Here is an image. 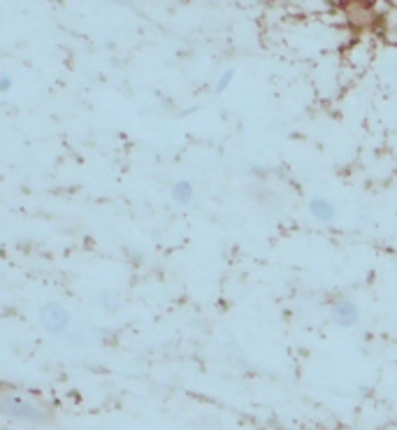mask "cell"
<instances>
[{"label": "cell", "mask_w": 397, "mask_h": 430, "mask_svg": "<svg viewBox=\"0 0 397 430\" xmlns=\"http://www.w3.org/2000/svg\"><path fill=\"white\" fill-rule=\"evenodd\" d=\"M332 321L339 328H353L360 321V309H358V305L351 298L339 296L332 303Z\"/></svg>", "instance_id": "3957f363"}, {"label": "cell", "mask_w": 397, "mask_h": 430, "mask_svg": "<svg viewBox=\"0 0 397 430\" xmlns=\"http://www.w3.org/2000/svg\"><path fill=\"white\" fill-rule=\"evenodd\" d=\"M309 214L314 216L316 221L327 223L337 216V207H334L327 198H323V195H316V198L309 200Z\"/></svg>", "instance_id": "277c9868"}, {"label": "cell", "mask_w": 397, "mask_h": 430, "mask_svg": "<svg viewBox=\"0 0 397 430\" xmlns=\"http://www.w3.org/2000/svg\"><path fill=\"white\" fill-rule=\"evenodd\" d=\"M10 89H12V74L3 72V77H0V93H10Z\"/></svg>", "instance_id": "ba28073f"}, {"label": "cell", "mask_w": 397, "mask_h": 430, "mask_svg": "<svg viewBox=\"0 0 397 430\" xmlns=\"http://www.w3.org/2000/svg\"><path fill=\"white\" fill-rule=\"evenodd\" d=\"M98 305H100L103 312L107 314H114L121 309V296L117 291H103L100 296H98Z\"/></svg>", "instance_id": "8992f818"}, {"label": "cell", "mask_w": 397, "mask_h": 430, "mask_svg": "<svg viewBox=\"0 0 397 430\" xmlns=\"http://www.w3.org/2000/svg\"><path fill=\"white\" fill-rule=\"evenodd\" d=\"M37 321L51 337H65L72 330V316L58 300H44L37 309Z\"/></svg>", "instance_id": "7a4b0ae2"}, {"label": "cell", "mask_w": 397, "mask_h": 430, "mask_svg": "<svg viewBox=\"0 0 397 430\" xmlns=\"http://www.w3.org/2000/svg\"><path fill=\"white\" fill-rule=\"evenodd\" d=\"M235 74H237V72H235V70H233V67H228V70H226V72H223V74H221V77L216 79V84H214V91H216V93H223V91H226V89H228V86H230V84H233Z\"/></svg>", "instance_id": "52a82bcc"}, {"label": "cell", "mask_w": 397, "mask_h": 430, "mask_svg": "<svg viewBox=\"0 0 397 430\" xmlns=\"http://www.w3.org/2000/svg\"><path fill=\"white\" fill-rule=\"evenodd\" d=\"M147 3H154V5H174V3H181V0H147Z\"/></svg>", "instance_id": "30bf717a"}, {"label": "cell", "mask_w": 397, "mask_h": 430, "mask_svg": "<svg viewBox=\"0 0 397 430\" xmlns=\"http://www.w3.org/2000/svg\"><path fill=\"white\" fill-rule=\"evenodd\" d=\"M360 3H365V5H372V3H374V0H360Z\"/></svg>", "instance_id": "8fae6325"}, {"label": "cell", "mask_w": 397, "mask_h": 430, "mask_svg": "<svg viewBox=\"0 0 397 430\" xmlns=\"http://www.w3.org/2000/svg\"><path fill=\"white\" fill-rule=\"evenodd\" d=\"M0 412L10 424L28 428H42L56 421V412L47 400L24 389H12L7 384L0 391Z\"/></svg>", "instance_id": "6da1fadb"}, {"label": "cell", "mask_w": 397, "mask_h": 430, "mask_svg": "<svg viewBox=\"0 0 397 430\" xmlns=\"http://www.w3.org/2000/svg\"><path fill=\"white\" fill-rule=\"evenodd\" d=\"M110 3L119 5V7H131V5H135V0H110Z\"/></svg>", "instance_id": "9c48e42d"}, {"label": "cell", "mask_w": 397, "mask_h": 430, "mask_svg": "<svg viewBox=\"0 0 397 430\" xmlns=\"http://www.w3.org/2000/svg\"><path fill=\"white\" fill-rule=\"evenodd\" d=\"M170 198L177 202V205H188V202L195 198V188L188 179H179V182H174L170 188Z\"/></svg>", "instance_id": "5b68a950"}]
</instances>
